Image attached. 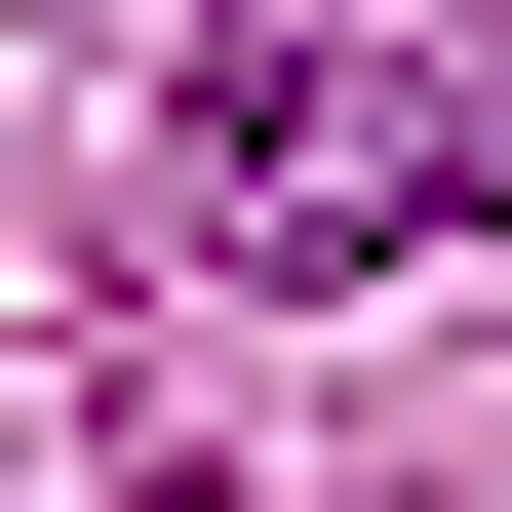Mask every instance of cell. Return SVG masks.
<instances>
[{
  "label": "cell",
  "instance_id": "1",
  "mask_svg": "<svg viewBox=\"0 0 512 512\" xmlns=\"http://www.w3.org/2000/svg\"><path fill=\"white\" fill-rule=\"evenodd\" d=\"M197 158H237V237H276V276H394V237H473V197H512V119H473V79H355V40H276Z\"/></svg>",
  "mask_w": 512,
  "mask_h": 512
}]
</instances>
